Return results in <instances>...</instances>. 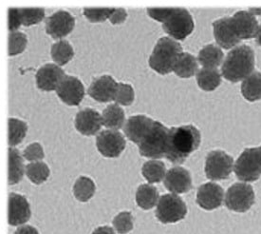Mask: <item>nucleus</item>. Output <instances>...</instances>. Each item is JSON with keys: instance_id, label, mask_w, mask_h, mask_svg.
<instances>
[{"instance_id": "nucleus-1", "label": "nucleus", "mask_w": 261, "mask_h": 234, "mask_svg": "<svg viewBox=\"0 0 261 234\" xmlns=\"http://www.w3.org/2000/svg\"><path fill=\"white\" fill-rule=\"evenodd\" d=\"M200 132L192 125L173 127L169 130L165 158L173 164H182L200 144Z\"/></svg>"}, {"instance_id": "nucleus-32", "label": "nucleus", "mask_w": 261, "mask_h": 234, "mask_svg": "<svg viewBox=\"0 0 261 234\" xmlns=\"http://www.w3.org/2000/svg\"><path fill=\"white\" fill-rule=\"evenodd\" d=\"M26 175L35 185L43 184L49 176V169L44 162H33L26 167Z\"/></svg>"}, {"instance_id": "nucleus-44", "label": "nucleus", "mask_w": 261, "mask_h": 234, "mask_svg": "<svg viewBox=\"0 0 261 234\" xmlns=\"http://www.w3.org/2000/svg\"><path fill=\"white\" fill-rule=\"evenodd\" d=\"M256 42H257V44L259 45L261 47V24L260 26L258 27V31H257V34H256Z\"/></svg>"}, {"instance_id": "nucleus-21", "label": "nucleus", "mask_w": 261, "mask_h": 234, "mask_svg": "<svg viewBox=\"0 0 261 234\" xmlns=\"http://www.w3.org/2000/svg\"><path fill=\"white\" fill-rule=\"evenodd\" d=\"M213 28L215 39L221 48L229 50L241 43L231 26L230 17H223L214 21Z\"/></svg>"}, {"instance_id": "nucleus-12", "label": "nucleus", "mask_w": 261, "mask_h": 234, "mask_svg": "<svg viewBox=\"0 0 261 234\" xmlns=\"http://www.w3.org/2000/svg\"><path fill=\"white\" fill-rule=\"evenodd\" d=\"M56 93L64 103L69 106H78L85 97V88L78 78L65 76L56 90Z\"/></svg>"}, {"instance_id": "nucleus-5", "label": "nucleus", "mask_w": 261, "mask_h": 234, "mask_svg": "<svg viewBox=\"0 0 261 234\" xmlns=\"http://www.w3.org/2000/svg\"><path fill=\"white\" fill-rule=\"evenodd\" d=\"M169 129L154 120L151 128L139 143V152L142 156L155 159L165 157L167 152Z\"/></svg>"}, {"instance_id": "nucleus-34", "label": "nucleus", "mask_w": 261, "mask_h": 234, "mask_svg": "<svg viewBox=\"0 0 261 234\" xmlns=\"http://www.w3.org/2000/svg\"><path fill=\"white\" fill-rule=\"evenodd\" d=\"M21 24L29 27L38 24L45 17V10L42 8H21L19 9Z\"/></svg>"}, {"instance_id": "nucleus-22", "label": "nucleus", "mask_w": 261, "mask_h": 234, "mask_svg": "<svg viewBox=\"0 0 261 234\" xmlns=\"http://www.w3.org/2000/svg\"><path fill=\"white\" fill-rule=\"evenodd\" d=\"M241 93L250 102L261 100V73L254 72L243 80Z\"/></svg>"}, {"instance_id": "nucleus-15", "label": "nucleus", "mask_w": 261, "mask_h": 234, "mask_svg": "<svg viewBox=\"0 0 261 234\" xmlns=\"http://www.w3.org/2000/svg\"><path fill=\"white\" fill-rule=\"evenodd\" d=\"M30 204L21 194L12 193L9 195V224L13 227L23 225L31 218Z\"/></svg>"}, {"instance_id": "nucleus-38", "label": "nucleus", "mask_w": 261, "mask_h": 234, "mask_svg": "<svg viewBox=\"0 0 261 234\" xmlns=\"http://www.w3.org/2000/svg\"><path fill=\"white\" fill-rule=\"evenodd\" d=\"M113 227L118 233L125 234L133 228V217L128 212H123L115 216L113 219Z\"/></svg>"}, {"instance_id": "nucleus-26", "label": "nucleus", "mask_w": 261, "mask_h": 234, "mask_svg": "<svg viewBox=\"0 0 261 234\" xmlns=\"http://www.w3.org/2000/svg\"><path fill=\"white\" fill-rule=\"evenodd\" d=\"M25 172L23 158L20 152L14 148L9 149V184L15 185L19 183Z\"/></svg>"}, {"instance_id": "nucleus-31", "label": "nucleus", "mask_w": 261, "mask_h": 234, "mask_svg": "<svg viewBox=\"0 0 261 234\" xmlns=\"http://www.w3.org/2000/svg\"><path fill=\"white\" fill-rule=\"evenodd\" d=\"M95 193V184L92 180L81 176L76 180L73 186V194L76 199L80 202H88Z\"/></svg>"}, {"instance_id": "nucleus-25", "label": "nucleus", "mask_w": 261, "mask_h": 234, "mask_svg": "<svg viewBox=\"0 0 261 234\" xmlns=\"http://www.w3.org/2000/svg\"><path fill=\"white\" fill-rule=\"evenodd\" d=\"M198 60L203 68L217 69L223 60V52L220 47L209 44L200 50Z\"/></svg>"}, {"instance_id": "nucleus-35", "label": "nucleus", "mask_w": 261, "mask_h": 234, "mask_svg": "<svg viewBox=\"0 0 261 234\" xmlns=\"http://www.w3.org/2000/svg\"><path fill=\"white\" fill-rule=\"evenodd\" d=\"M27 36L21 32H13L9 35V55L14 56L24 52L27 46Z\"/></svg>"}, {"instance_id": "nucleus-24", "label": "nucleus", "mask_w": 261, "mask_h": 234, "mask_svg": "<svg viewBox=\"0 0 261 234\" xmlns=\"http://www.w3.org/2000/svg\"><path fill=\"white\" fill-rule=\"evenodd\" d=\"M173 72L181 78H190L198 73V60L189 53H181Z\"/></svg>"}, {"instance_id": "nucleus-7", "label": "nucleus", "mask_w": 261, "mask_h": 234, "mask_svg": "<svg viewBox=\"0 0 261 234\" xmlns=\"http://www.w3.org/2000/svg\"><path fill=\"white\" fill-rule=\"evenodd\" d=\"M187 214L184 200L176 194H165L159 200L156 217L163 224H173L181 221Z\"/></svg>"}, {"instance_id": "nucleus-42", "label": "nucleus", "mask_w": 261, "mask_h": 234, "mask_svg": "<svg viewBox=\"0 0 261 234\" xmlns=\"http://www.w3.org/2000/svg\"><path fill=\"white\" fill-rule=\"evenodd\" d=\"M14 234H39L37 229L32 226H22L19 227Z\"/></svg>"}, {"instance_id": "nucleus-8", "label": "nucleus", "mask_w": 261, "mask_h": 234, "mask_svg": "<svg viewBox=\"0 0 261 234\" xmlns=\"http://www.w3.org/2000/svg\"><path fill=\"white\" fill-rule=\"evenodd\" d=\"M254 203L252 186L246 183H237L230 186L225 195V206L236 213H246Z\"/></svg>"}, {"instance_id": "nucleus-20", "label": "nucleus", "mask_w": 261, "mask_h": 234, "mask_svg": "<svg viewBox=\"0 0 261 234\" xmlns=\"http://www.w3.org/2000/svg\"><path fill=\"white\" fill-rule=\"evenodd\" d=\"M153 123L154 120L145 115L130 116L124 123V134L133 143L139 145Z\"/></svg>"}, {"instance_id": "nucleus-19", "label": "nucleus", "mask_w": 261, "mask_h": 234, "mask_svg": "<svg viewBox=\"0 0 261 234\" xmlns=\"http://www.w3.org/2000/svg\"><path fill=\"white\" fill-rule=\"evenodd\" d=\"M74 124L76 130L83 135H95L103 125L102 115L97 110L86 108L76 114Z\"/></svg>"}, {"instance_id": "nucleus-14", "label": "nucleus", "mask_w": 261, "mask_h": 234, "mask_svg": "<svg viewBox=\"0 0 261 234\" xmlns=\"http://www.w3.org/2000/svg\"><path fill=\"white\" fill-rule=\"evenodd\" d=\"M66 76L64 71L55 64H46L37 71L35 75L36 86L44 91L56 90Z\"/></svg>"}, {"instance_id": "nucleus-36", "label": "nucleus", "mask_w": 261, "mask_h": 234, "mask_svg": "<svg viewBox=\"0 0 261 234\" xmlns=\"http://www.w3.org/2000/svg\"><path fill=\"white\" fill-rule=\"evenodd\" d=\"M114 10L115 8H85L84 15L92 23L105 22L107 19H110Z\"/></svg>"}, {"instance_id": "nucleus-13", "label": "nucleus", "mask_w": 261, "mask_h": 234, "mask_svg": "<svg viewBox=\"0 0 261 234\" xmlns=\"http://www.w3.org/2000/svg\"><path fill=\"white\" fill-rule=\"evenodd\" d=\"M231 26L240 40H248L256 36L258 23L254 14L246 11L238 12L230 17Z\"/></svg>"}, {"instance_id": "nucleus-30", "label": "nucleus", "mask_w": 261, "mask_h": 234, "mask_svg": "<svg viewBox=\"0 0 261 234\" xmlns=\"http://www.w3.org/2000/svg\"><path fill=\"white\" fill-rule=\"evenodd\" d=\"M50 54L53 60L55 61L58 66H64L67 63H69L74 56L73 48L69 42L65 39L59 40L55 44H53Z\"/></svg>"}, {"instance_id": "nucleus-18", "label": "nucleus", "mask_w": 261, "mask_h": 234, "mask_svg": "<svg viewBox=\"0 0 261 234\" xmlns=\"http://www.w3.org/2000/svg\"><path fill=\"white\" fill-rule=\"evenodd\" d=\"M224 192L216 183H207L200 186L197 193V203L206 210H213L222 205Z\"/></svg>"}, {"instance_id": "nucleus-27", "label": "nucleus", "mask_w": 261, "mask_h": 234, "mask_svg": "<svg viewBox=\"0 0 261 234\" xmlns=\"http://www.w3.org/2000/svg\"><path fill=\"white\" fill-rule=\"evenodd\" d=\"M199 88L205 91L215 90L220 85L221 75L218 69L202 68L196 75Z\"/></svg>"}, {"instance_id": "nucleus-40", "label": "nucleus", "mask_w": 261, "mask_h": 234, "mask_svg": "<svg viewBox=\"0 0 261 234\" xmlns=\"http://www.w3.org/2000/svg\"><path fill=\"white\" fill-rule=\"evenodd\" d=\"M21 19L19 9L12 8L9 9V30L10 32H15L18 28L20 27Z\"/></svg>"}, {"instance_id": "nucleus-23", "label": "nucleus", "mask_w": 261, "mask_h": 234, "mask_svg": "<svg viewBox=\"0 0 261 234\" xmlns=\"http://www.w3.org/2000/svg\"><path fill=\"white\" fill-rule=\"evenodd\" d=\"M124 111L118 104H110L102 113V121L105 127L110 130L118 131L124 125Z\"/></svg>"}, {"instance_id": "nucleus-45", "label": "nucleus", "mask_w": 261, "mask_h": 234, "mask_svg": "<svg viewBox=\"0 0 261 234\" xmlns=\"http://www.w3.org/2000/svg\"><path fill=\"white\" fill-rule=\"evenodd\" d=\"M249 12L252 14H257V15H261V9H250Z\"/></svg>"}, {"instance_id": "nucleus-28", "label": "nucleus", "mask_w": 261, "mask_h": 234, "mask_svg": "<svg viewBox=\"0 0 261 234\" xmlns=\"http://www.w3.org/2000/svg\"><path fill=\"white\" fill-rule=\"evenodd\" d=\"M158 190L157 188L144 184L142 186H139L136 193V202L138 206L142 207L143 209H151L158 205L159 202Z\"/></svg>"}, {"instance_id": "nucleus-10", "label": "nucleus", "mask_w": 261, "mask_h": 234, "mask_svg": "<svg viewBox=\"0 0 261 234\" xmlns=\"http://www.w3.org/2000/svg\"><path fill=\"white\" fill-rule=\"evenodd\" d=\"M125 144L124 135L115 130H105L97 135V149L105 157L116 158L120 156L124 151Z\"/></svg>"}, {"instance_id": "nucleus-37", "label": "nucleus", "mask_w": 261, "mask_h": 234, "mask_svg": "<svg viewBox=\"0 0 261 234\" xmlns=\"http://www.w3.org/2000/svg\"><path fill=\"white\" fill-rule=\"evenodd\" d=\"M134 90L132 86L125 83H118L117 90L114 97V101L118 105L129 106L134 101Z\"/></svg>"}, {"instance_id": "nucleus-11", "label": "nucleus", "mask_w": 261, "mask_h": 234, "mask_svg": "<svg viewBox=\"0 0 261 234\" xmlns=\"http://www.w3.org/2000/svg\"><path fill=\"white\" fill-rule=\"evenodd\" d=\"M75 26V18L67 11L60 10L46 19V33L54 39L69 35Z\"/></svg>"}, {"instance_id": "nucleus-17", "label": "nucleus", "mask_w": 261, "mask_h": 234, "mask_svg": "<svg viewBox=\"0 0 261 234\" xmlns=\"http://www.w3.org/2000/svg\"><path fill=\"white\" fill-rule=\"evenodd\" d=\"M118 83L110 76H103L90 84L88 93L94 100L107 103L114 100Z\"/></svg>"}, {"instance_id": "nucleus-3", "label": "nucleus", "mask_w": 261, "mask_h": 234, "mask_svg": "<svg viewBox=\"0 0 261 234\" xmlns=\"http://www.w3.org/2000/svg\"><path fill=\"white\" fill-rule=\"evenodd\" d=\"M254 53L247 45H241L227 55L221 76L230 82H240L254 73Z\"/></svg>"}, {"instance_id": "nucleus-9", "label": "nucleus", "mask_w": 261, "mask_h": 234, "mask_svg": "<svg viewBox=\"0 0 261 234\" xmlns=\"http://www.w3.org/2000/svg\"><path fill=\"white\" fill-rule=\"evenodd\" d=\"M234 168V159L222 151L209 152L205 162V174L208 179L225 180L229 178Z\"/></svg>"}, {"instance_id": "nucleus-16", "label": "nucleus", "mask_w": 261, "mask_h": 234, "mask_svg": "<svg viewBox=\"0 0 261 234\" xmlns=\"http://www.w3.org/2000/svg\"><path fill=\"white\" fill-rule=\"evenodd\" d=\"M165 186L173 193H188L192 189L191 174L182 167H174L165 174Z\"/></svg>"}, {"instance_id": "nucleus-43", "label": "nucleus", "mask_w": 261, "mask_h": 234, "mask_svg": "<svg viewBox=\"0 0 261 234\" xmlns=\"http://www.w3.org/2000/svg\"><path fill=\"white\" fill-rule=\"evenodd\" d=\"M92 234H115V232L111 227L103 226V227H97Z\"/></svg>"}, {"instance_id": "nucleus-4", "label": "nucleus", "mask_w": 261, "mask_h": 234, "mask_svg": "<svg viewBox=\"0 0 261 234\" xmlns=\"http://www.w3.org/2000/svg\"><path fill=\"white\" fill-rule=\"evenodd\" d=\"M181 53L182 48L178 42L170 37H162L149 57V66L160 75H168L173 72Z\"/></svg>"}, {"instance_id": "nucleus-39", "label": "nucleus", "mask_w": 261, "mask_h": 234, "mask_svg": "<svg viewBox=\"0 0 261 234\" xmlns=\"http://www.w3.org/2000/svg\"><path fill=\"white\" fill-rule=\"evenodd\" d=\"M24 158L31 162H38L44 158L45 154L41 145L37 142L29 145L23 152Z\"/></svg>"}, {"instance_id": "nucleus-6", "label": "nucleus", "mask_w": 261, "mask_h": 234, "mask_svg": "<svg viewBox=\"0 0 261 234\" xmlns=\"http://www.w3.org/2000/svg\"><path fill=\"white\" fill-rule=\"evenodd\" d=\"M238 179L254 182L261 175V146L244 150L234 166Z\"/></svg>"}, {"instance_id": "nucleus-33", "label": "nucleus", "mask_w": 261, "mask_h": 234, "mask_svg": "<svg viewBox=\"0 0 261 234\" xmlns=\"http://www.w3.org/2000/svg\"><path fill=\"white\" fill-rule=\"evenodd\" d=\"M28 126L16 118L9 119V145L14 147L20 144L27 134Z\"/></svg>"}, {"instance_id": "nucleus-41", "label": "nucleus", "mask_w": 261, "mask_h": 234, "mask_svg": "<svg viewBox=\"0 0 261 234\" xmlns=\"http://www.w3.org/2000/svg\"><path fill=\"white\" fill-rule=\"evenodd\" d=\"M127 17V13L123 8L115 9L113 14L110 17V21L113 25H119L124 23Z\"/></svg>"}, {"instance_id": "nucleus-2", "label": "nucleus", "mask_w": 261, "mask_h": 234, "mask_svg": "<svg viewBox=\"0 0 261 234\" xmlns=\"http://www.w3.org/2000/svg\"><path fill=\"white\" fill-rule=\"evenodd\" d=\"M147 14L153 19L162 22L165 33L177 40H185L192 34V15L185 8H148Z\"/></svg>"}, {"instance_id": "nucleus-29", "label": "nucleus", "mask_w": 261, "mask_h": 234, "mask_svg": "<svg viewBox=\"0 0 261 234\" xmlns=\"http://www.w3.org/2000/svg\"><path fill=\"white\" fill-rule=\"evenodd\" d=\"M142 173L150 184L160 183L165 179L166 168L162 161L150 160L144 163L142 168Z\"/></svg>"}]
</instances>
